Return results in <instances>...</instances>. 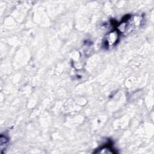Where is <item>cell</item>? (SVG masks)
I'll return each mask as SVG.
<instances>
[{"label":"cell","mask_w":154,"mask_h":154,"mask_svg":"<svg viewBox=\"0 0 154 154\" xmlns=\"http://www.w3.org/2000/svg\"><path fill=\"white\" fill-rule=\"evenodd\" d=\"M119 34L117 31H113L106 35L104 44L107 48L111 47L116 44L119 39Z\"/></svg>","instance_id":"obj_1"},{"label":"cell","mask_w":154,"mask_h":154,"mask_svg":"<svg viewBox=\"0 0 154 154\" xmlns=\"http://www.w3.org/2000/svg\"><path fill=\"white\" fill-rule=\"evenodd\" d=\"M0 141H1V152L2 153L4 149V146H5V148L6 147V145L8 143V138H7L5 136L1 135Z\"/></svg>","instance_id":"obj_2"}]
</instances>
